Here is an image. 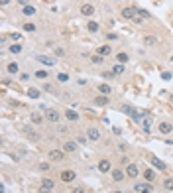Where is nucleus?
Instances as JSON below:
<instances>
[{
  "label": "nucleus",
  "instance_id": "obj_1",
  "mask_svg": "<svg viewBox=\"0 0 173 193\" xmlns=\"http://www.w3.org/2000/svg\"><path fill=\"white\" fill-rule=\"evenodd\" d=\"M122 18L124 20H134V22H140V16H138V8H134V6H126V8H122Z\"/></svg>",
  "mask_w": 173,
  "mask_h": 193
},
{
  "label": "nucleus",
  "instance_id": "obj_2",
  "mask_svg": "<svg viewBox=\"0 0 173 193\" xmlns=\"http://www.w3.org/2000/svg\"><path fill=\"white\" fill-rule=\"evenodd\" d=\"M47 158L51 162H63L65 160V152L63 150H51V152L47 154Z\"/></svg>",
  "mask_w": 173,
  "mask_h": 193
},
{
  "label": "nucleus",
  "instance_id": "obj_3",
  "mask_svg": "<svg viewBox=\"0 0 173 193\" xmlns=\"http://www.w3.org/2000/svg\"><path fill=\"white\" fill-rule=\"evenodd\" d=\"M151 126H154V116L146 114V116H144V124H142L144 132H151Z\"/></svg>",
  "mask_w": 173,
  "mask_h": 193
},
{
  "label": "nucleus",
  "instance_id": "obj_4",
  "mask_svg": "<svg viewBox=\"0 0 173 193\" xmlns=\"http://www.w3.org/2000/svg\"><path fill=\"white\" fill-rule=\"evenodd\" d=\"M59 175H61V181H67V183H69V181H73V179H75L77 174H75L73 170H65V171H61Z\"/></svg>",
  "mask_w": 173,
  "mask_h": 193
},
{
  "label": "nucleus",
  "instance_id": "obj_5",
  "mask_svg": "<svg viewBox=\"0 0 173 193\" xmlns=\"http://www.w3.org/2000/svg\"><path fill=\"white\" fill-rule=\"evenodd\" d=\"M45 118H47L49 122H59L61 114H59L57 111H53V108H51V111H47V112H45Z\"/></svg>",
  "mask_w": 173,
  "mask_h": 193
},
{
  "label": "nucleus",
  "instance_id": "obj_6",
  "mask_svg": "<svg viewBox=\"0 0 173 193\" xmlns=\"http://www.w3.org/2000/svg\"><path fill=\"white\" fill-rule=\"evenodd\" d=\"M138 174H140L138 166H134V163H128V167H126V175L134 179V177H138Z\"/></svg>",
  "mask_w": 173,
  "mask_h": 193
},
{
  "label": "nucleus",
  "instance_id": "obj_7",
  "mask_svg": "<svg viewBox=\"0 0 173 193\" xmlns=\"http://www.w3.org/2000/svg\"><path fill=\"white\" fill-rule=\"evenodd\" d=\"M38 61H39V63H43V65H47V67H53V65H55V59H53V57H49V55H38Z\"/></svg>",
  "mask_w": 173,
  "mask_h": 193
},
{
  "label": "nucleus",
  "instance_id": "obj_8",
  "mask_svg": "<svg viewBox=\"0 0 173 193\" xmlns=\"http://www.w3.org/2000/svg\"><path fill=\"white\" fill-rule=\"evenodd\" d=\"M86 138H89V140H93V142H97L98 138H100L98 128H89V130H86Z\"/></svg>",
  "mask_w": 173,
  "mask_h": 193
},
{
  "label": "nucleus",
  "instance_id": "obj_9",
  "mask_svg": "<svg viewBox=\"0 0 173 193\" xmlns=\"http://www.w3.org/2000/svg\"><path fill=\"white\" fill-rule=\"evenodd\" d=\"M98 170H100L102 174L110 171V170H112V163H110V160H100V162H98Z\"/></svg>",
  "mask_w": 173,
  "mask_h": 193
},
{
  "label": "nucleus",
  "instance_id": "obj_10",
  "mask_svg": "<svg viewBox=\"0 0 173 193\" xmlns=\"http://www.w3.org/2000/svg\"><path fill=\"white\" fill-rule=\"evenodd\" d=\"M93 12H94L93 4H83V6H81V14L83 16H93Z\"/></svg>",
  "mask_w": 173,
  "mask_h": 193
},
{
  "label": "nucleus",
  "instance_id": "obj_11",
  "mask_svg": "<svg viewBox=\"0 0 173 193\" xmlns=\"http://www.w3.org/2000/svg\"><path fill=\"white\" fill-rule=\"evenodd\" d=\"M171 130H173L171 122H161V124H159V132H161V134H171Z\"/></svg>",
  "mask_w": 173,
  "mask_h": 193
},
{
  "label": "nucleus",
  "instance_id": "obj_12",
  "mask_svg": "<svg viewBox=\"0 0 173 193\" xmlns=\"http://www.w3.org/2000/svg\"><path fill=\"white\" fill-rule=\"evenodd\" d=\"M151 166L158 167L159 171H165V170H167V166H165V163H163L161 160H158V158H151Z\"/></svg>",
  "mask_w": 173,
  "mask_h": 193
},
{
  "label": "nucleus",
  "instance_id": "obj_13",
  "mask_svg": "<svg viewBox=\"0 0 173 193\" xmlns=\"http://www.w3.org/2000/svg\"><path fill=\"white\" fill-rule=\"evenodd\" d=\"M26 136L30 138V140H34V142H38L39 138H42L38 132H36V130H32V128H26Z\"/></svg>",
  "mask_w": 173,
  "mask_h": 193
},
{
  "label": "nucleus",
  "instance_id": "obj_14",
  "mask_svg": "<svg viewBox=\"0 0 173 193\" xmlns=\"http://www.w3.org/2000/svg\"><path fill=\"white\" fill-rule=\"evenodd\" d=\"M110 53H112V47H110V45H100V47H98V55L106 57V55H110Z\"/></svg>",
  "mask_w": 173,
  "mask_h": 193
},
{
  "label": "nucleus",
  "instance_id": "obj_15",
  "mask_svg": "<svg viewBox=\"0 0 173 193\" xmlns=\"http://www.w3.org/2000/svg\"><path fill=\"white\" fill-rule=\"evenodd\" d=\"M63 150H65V152H75V150H77V142H73V140L65 142V144H63Z\"/></svg>",
  "mask_w": 173,
  "mask_h": 193
},
{
  "label": "nucleus",
  "instance_id": "obj_16",
  "mask_svg": "<svg viewBox=\"0 0 173 193\" xmlns=\"http://www.w3.org/2000/svg\"><path fill=\"white\" fill-rule=\"evenodd\" d=\"M98 93L110 95V93H112V89H110V85H106V83H100V85H98Z\"/></svg>",
  "mask_w": 173,
  "mask_h": 193
},
{
  "label": "nucleus",
  "instance_id": "obj_17",
  "mask_svg": "<svg viewBox=\"0 0 173 193\" xmlns=\"http://www.w3.org/2000/svg\"><path fill=\"white\" fill-rule=\"evenodd\" d=\"M124 171H122V170H114L112 171V179H114V181H122V179H124Z\"/></svg>",
  "mask_w": 173,
  "mask_h": 193
},
{
  "label": "nucleus",
  "instance_id": "obj_18",
  "mask_svg": "<svg viewBox=\"0 0 173 193\" xmlns=\"http://www.w3.org/2000/svg\"><path fill=\"white\" fill-rule=\"evenodd\" d=\"M144 44H146V45H155V44H158V37H155V36H146V37H144Z\"/></svg>",
  "mask_w": 173,
  "mask_h": 193
},
{
  "label": "nucleus",
  "instance_id": "obj_19",
  "mask_svg": "<svg viewBox=\"0 0 173 193\" xmlns=\"http://www.w3.org/2000/svg\"><path fill=\"white\" fill-rule=\"evenodd\" d=\"M65 116H67L69 120H77V118H79V112H75V111L69 108V111H65Z\"/></svg>",
  "mask_w": 173,
  "mask_h": 193
},
{
  "label": "nucleus",
  "instance_id": "obj_20",
  "mask_svg": "<svg viewBox=\"0 0 173 193\" xmlns=\"http://www.w3.org/2000/svg\"><path fill=\"white\" fill-rule=\"evenodd\" d=\"M20 71V65L16 63V61H12V63H8V73H18Z\"/></svg>",
  "mask_w": 173,
  "mask_h": 193
},
{
  "label": "nucleus",
  "instance_id": "obj_21",
  "mask_svg": "<svg viewBox=\"0 0 173 193\" xmlns=\"http://www.w3.org/2000/svg\"><path fill=\"white\" fill-rule=\"evenodd\" d=\"M28 96H30V99H39V91L34 89V87H30V89H28Z\"/></svg>",
  "mask_w": 173,
  "mask_h": 193
},
{
  "label": "nucleus",
  "instance_id": "obj_22",
  "mask_svg": "<svg viewBox=\"0 0 173 193\" xmlns=\"http://www.w3.org/2000/svg\"><path fill=\"white\" fill-rule=\"evenodd\" d=\"M144 177H146L148 181H154V179H155V174H154V170H146V171H144Z\"/></svg>",
  "mask_w": 173,
  "mask_h": 193
},
{
  "label": "nucleus",
  "instance_id": "obj_23",
  "mask_svg": "<svg viewBox=\"0 0 173 193\" xmlns=\"http://www.w3.org/2000/svg\"><path fill=\"white\" fill-rule=\"evenodd\" d=\"M118 63H128V53H124V51H120L118 53Z\"/></svg>",
  "mask_w": 173,
  "mask_h": 193
},
{
  "label": "nucleus",
  "instance_id": "obj_24",
  "mask_svg": "<svg viewBox=\"0 0 173 193\" xmlns=\"http://www.w3.org/2000/svg\"><path fill=\"white\" fill-rule=\"evenodd\" d=\"M163 187H165V191H173V179L167 177L165 181H163Z\"/></svg>",
  "mask_w": 173,
  "mask_h": 193
},
{
  "label": "nucleus",
  "instance_id": "obj_25",
  "mask_svg": "<svg viewBox=\"0 0 173 193\" xmlns=\"http://www.w3.org/2000/svg\"><path fill=\"white\" fill-rule=\"evenodd\" d=\"M8 51H10V53H20V51H22V45H20V44H12Z\"/></svg>",
  "mask_w": 173,
  "mask_h": 193
},
{
  "label": "nucleus",
  "instance_id": "obj_26",
  "mask_svg": "<svg viewBox=\"0 0 173 193\" xmlns=\"http://www.w3.org/2000/svg\"><path fill=\"white\" fill-rule=\"evenodd\" d=\"M112 73H114V75H122V73H124V65H122V63H118V65H114V69H112Z\"/></svg>",
  "mask_w": 173,
  "mask_h": 193
},
{
  "label": "nucleus",
  "instance_id": "obj_27",
  "mask_svg": "<svg viewBox=\"0 0 173 193\" xmlns=\"http://www.w3.org/2000/svg\"><path fill=\"white\" fill-rule=\"evenodd\" d=\"M24 14H26V16H34L36 14V8L34 6H24Z\"/></svg>",
  "mask_w": 173,
  "mask_h": 193
},
{
  "label": "nucleus",
  "instance_id": "obj_28",
  "mask_svg": "<svg viewBox=\"0 0 173 193\" xmlns=\"http://www.w3.org/2000/svg\"><path fill=\"white\" fill-rule=\"evenodd\" d=\"M89 32L97 33V32H98V24H97V22H89Z\"/></svg>",
  "mask_w": 173,
  "mask_h": 193
},
{
  "label": "nucleus",
  "instance_id": "obj_29",
  "mask_svg": "<svg viewBox=\"0 0 173 193\" xmlns=\"http://www.w3.org/2000/svg\"><path fill=\"white\" fill-rule=\"evenodd\" d=\"M32 122H34V124H39V122H42V114L34 112V114H32Z\"/></svg>",
  "mask_w": 173,
  "mask_h": 193
},
{
  "label": "nucleus",
  "instance_id": "obj_30",
  "mask_svg": "<svg viewBox=\"0 0 173 193\" xmlns=\"http://www.w3.org/2000/svg\"><path fill=\"white\" fill-rule=\"evenodd\" d=\"M36 77H38V79H47V71H43V69L36 71Z\"/></svg>",
  "mask_w": 173,
  "mask_h": 193
},
{
  "label": "nucleus",
  "instance_id": "obj_31",
  "mask_svg": "<svg viewBox=\"0 0 173 193\" xmlns=\"http://www.w3.org/2000/svg\"><path fill=\"white\" fill-rule=\"evenodd\" d=\"M122 111L126 112V114H130V116H134V108L130 107V104H124V107H122Z\"/></svg>",
  "mask_w": 173,
  "mask_h": 193
},
{
  "label": "nucleus",
  "instance_id": "obj_32",
  "mask_svg": "<svg viewBox=\"0 0 173 193\" xmlns=\"http://www.w3.org/2000/svg\"><path fill=\"white\" fill-rule=\"evenodd\" d=\"M94 103H97V104H106V103H108V96H98Z\"/></svg>",
  "mask_w": 173,
  "mask_h": 193
},
{
  "label": "nucleus",
  "instance_id": "obj_33",
  "mask_svg": "<svg viewBox=\"0 0 173 193\" xmlns=\"http://www.w3.org/2000/svg\"><path fill=\"white\" fill-rule=\"evenodd\" d=\"M24 30H26V32H36V26L28 22V24H24Z\"/></svg>",
  "mask_w": 173,
  "mask_h": 193
},
{
  "label": "nucleus",
  "instance_id": "obj_34",
  "mask_svg": "<svg viewBox=\"0 0 173 193\" xmlns=\"http://www.w3.org/2000/svg\"><path fill=\"white\" fill-rule=\"evenodd\" d=\"M138 16H142V20H148V18H150V12H146V10H138Z\"/></svg>",
  "mask_w": 173,
  "mask_h": 193
},
{
  "label": "nucleus",
  "instance_id": "obj_35",
  "mask_svg": "<svg viewBox=\"0 0 173 193\" xmlns=\"http://www.w3.org/2000/svg\"><path fill=\"white\" fill-rule=\"evenodd\" d=\"M57 81H59V83H65V81H67V73H59V75H57Z\"/></svg>",
  "mask_w": 173,
  "mask_h": 193
},
{
  "label": "nucleus",
  "instance_id": "obj_36",
  "mask_svg": "<svg viewBox=\"0 0 173 193\" xmlns=\"http://www.w3.org/2000/svg\"><path fill=\"white\" fill-rule=\"evenodd\" d=\"M93 63H102V55H93Z\"/></svg>",
  "mask_w": 173,
  "mask_h": 193
},
{
  "label": "nucleus",
  "instance_id": "obj_37",
  "mask_svg": "<svg viewBox=\"0 0 173 193\" xmlns=\"http://www.w3.org/2000/svg\"><path fill=\"white\" fill-rule=\"evenodd\" d=\"M55 55H57V57H63V55H65V49L57 47V49H55Z\"/></svg>",
  "mask_w": 173,
  "mask_h": 193
},
{
  "label": "nucleus",
  "instance_id": "obj_38",
  "mask_svg": "<svg viewBox=\"0 0 173 193\" xmlns=\"http://www.w3.org/2000/svg\"><path fill=\"white\" fill-rule=\"evenodd\" d=\"M39 170H45V171H47V170H49V163H45V162L39 163Z\"/></svg>",
  "mask_w": 173,
  "mask_h": 193
},
{
  "label": "nucleus",
  "instance_id": "obj_39",
  "mask_svg": "<svg viewBox=\"0 0 173 193\" xmlns=\"http://www.w3.org/2000/svg\"><path fill=\"white\" fill-rule=\"evenodd\" d=\"M102 77H104V79H112L114 73H110V71H108V73H102Z\"/></svg>",
  "mask_w": 173,
  "mask_h": 193
},
{
  "label": "nucleus",
  "instance_id": "obj_40",
  "mask_svg": "<svg viewBox=\"0 0 173 193\" xmlns=\"http://www.w3.org/2000/svg\"><path fill=\"white\" fill-rule=\"evenodd\" d=\"M20 79H22V81H28V79H30V75H28V73H22V75H20Z\"/></svg>",
  "mask_w": 173,
  "mask_h": 193
},
{
  "label": "nucleus",
  "instance_id": "obj_41",
  "mask_svg": "<svg viewBox=\"0 0 173 193\" xmlns=\"http://www.w3.org/2000/svg\"><path fill=\"white\" fill-rule=\"evenodd\" d=\"M161 77L163 79H171V73H167V71H165V73H161Z\"/></svg>",
  "mask_w": 173,
  "mask_h": 193
},
{
  "label": "nucleus",
  "instance_id": "obj_42",
  "mask_svg": "<svg viewBox=\"0 0 173 193\" xmlns=\"http://www.w3.org/2000/svg\"><path fill=\"white\" fill-rule=\"evenodd\" d=\"M18 4H22V6H30V4H28V0H18Z\"/></svg>",
  "mask_w": 173,
  "mask_h": 193
},
{
  "label": "nucleus",
  "instance_id": "obj_43",
  "mask_svg": "<svg viewBox=\"0 0 173 193\" xmlns=\"http://www.w3.org/2000/svg\"><path fill=\"white\" fill-rule=\"evenodd\" d=\"M0 4H2V6H8V4H10V0H0Z\"/></svg>",
  "mask_w": 173,
  "mask_h": 193
},
{
  "label": "nucleus",
  "instance_id": "obj_44",
  "mask_svg": "<svg viewBox=\"0 0 173 193\" xmlns=\"http://www.w3.org/2000/svg\"><path fill=\"white\" fill-rule=\"evenodd\" d=\"M73 193H83V189H73Z\"/></svg>",
  "mask_w": 173,
  "mask_h": 193
},
{
  "label": "nucleus",
  "instance_id": "obj_45",
  "mask_svg": "<svg viewBox=\"0 0 173 193\" xmlns=\"http://www.w3.org/2000/svg\"><path fill=\"white\" fill-rule=\"evenodd\" d=\"M112 193H122V191H112Z\"/></svg>",
  "mask_w": 173,
  "mask_h": 193
},
{
  "label": "nucleus",
  "instance_id": "obj_46",
  "mask_svg": "<svg viewBox=\"0 0 173 193\" xmlns=\"http://www.w3.org/2000/svg\"><path fill=\"white\" fill-rule=\"evenodd\" d=\"M171 61H173V57H171Z\"/></svg>",
  "mask_w": 173,
  "mask_h": 193
}]
</instances>
